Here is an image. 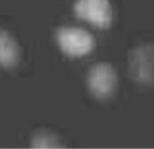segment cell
<instances>
[{
  "mask_svg": "<svg viewBox=\"0 0 154 149\" xmlns=\"http://www.w3.org/2000/svg\"><path fill=\"white\" fill-rule=\"evenodd\" d=\"M56 38L61 51L70 57H83L95 47L93 36L79 27H61L57 32Z\"/></svg>",
  "mask_w": 154,
  "mask_h": 149,
  "instance_id": "cell-1",
  "label": "cell"
},
{
  "mask_svg": "<svg viewBox=\"0 0 154 149\" xmlns=\"http://www.w3.org/2000/svg\"><path fill=\"white\" fill-rule=\"evenodd\" d=\"M87 85L96 98L105 100L111 97L117 86V75L112 65L108 63L93 65L87 75Z\"/></svg>",
  "mask_w": 154,
  "mask_h": 149,
  "instance_id": "cell-2",
  "label": "cell"
},
{
  "mask_svg": "<svg viewBox=\"0 0 154 149\" xmlns=\"http://www.w3.org/2000/svg\"><path fill=\"white\" fill-rule=\"evenodd\" d=\"M74 12L81 20L98 28H108L112 21V8L109 0H77Z\"/></svg>",
  "mask_w": 154,
  "mask_h": 149,
  "instance_id": "cell-3",
  "label": "cell"
},
{
  "mask_svg": "<svg viewBox=\"0 0 154 149\" xmlns=\"http://www.w3.org/2000/svg\"><path fill=\"white\" fill-rule=\"evenodd\" d=\"M131 76L139 84H154V45L137 47L129 57Z\"/></svg>",
  "mask_w": 154,
  "mask_h": 149,
  "instance_id": "cell-4",
  "label": "cell"
},
{
  "mask_svg": "<svg viewBox=\"0 0 154 149\" xmlns=\"http://www.w3.org/2000/svg\"><path fill=\"white\" fill-rule=\"evenodd\" d=\"M20 61V49L16 40L4 30H0V67L10 69Z\"/></svg>",
  "mask_w": 154,
  "mask_h": 149,
  "instance_id": "cell-5",
  "label": "cell"
},
{
  "mask_svg": "<svg viewBox=\"0 0 154 149\" xmlns=\"http://www.w3.org/2000/svg\"><path fill=\"white\" fill-rule=\"evenodd\" d=\"M60 141L56 136L48 132H39L32 139V147L34 148H59L62 147Z\"/></svg>",
  "mask_w": 154,
  "mask_h": 149,
  "instance_id": "cell-6",
  "label": "cell"
}]
</instances>
